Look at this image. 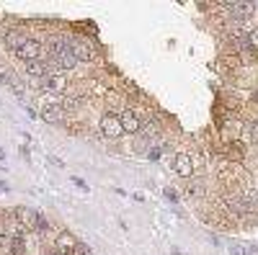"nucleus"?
<instances>
[{
	"label": "nucleus",
	"mask_w": 258,
	"mask_h": 255,
	"mask_svg": "<svg viewBox=\"0 0 258 255\" xmlns=\"http://www.w3.org/2000/svg\"><path fill=\"white\" fill-rule=\"evenodd\" d=\"M70 49H73V54H75L78 62H88V59H93V47H91V41L85 39V36H75V39H70Z\"/></svg>",
	"instance_id": "nucleus-1"
},
{
	"label": "nucleus",
	"mask_w": 258,
	"mask_h": 255,
	"mask_svg": "<svg viewBox=\"0 0 258 255\" xmlns=\"http://www.w3.org/2000/svg\"><path fill=\"white\" fill-rule=\"evenodd\" d=\"M101 132L109 137V139H119V137L124 134L119 116H116V114H103V119H101Z\"/></svg>",
	"instance_id": "nucleus-2"
},
{
	"label": "nucleus",
	"mask_w": 258,
	"mask_h": 255,
	"mask_svg": "<svg viewBox=\"0 0 258 255\" xmlns=\"http://www.w3.org/2000/svg\"><path fill=\"white\" fill-rule=\"evenodd\" d=\"M44 88H49V91H54V93H64V91H68V77H64V72H62V70L47 72Z\"/></svg>",
	"instance_id": "nucleus-3"
},
{
	"label": "nucleus",
	"mask_w": 258,
	"mask_h": 255,
	"mask_svg": "<svg viewBox=\"0 0 258 255\" xmlns=\"http://www.w3.org/2000/svg\"><path fill=\"white\" fill-rule=\"evenodd\" d=\"M75 245H78V240L70 235V232H59L57 242H54V252H59V255H73V252H75Z\"/></svg>",
	"instance_id": "nucleus-4"
},
{
	"label": "nucleus",
	"mask_w": 258,
	"mask_h": 255,
	"mask_svg": "<svg viewBox=\"0 0 258 255\" xmlns=\"http://www.w3.org/2000/svg\"><path fill=\"white\" fill-rule=\"evenodd\" d=\"M119 121H121V129H124L126 134H137V132H140V126H142L140 116H137L135 111H129V109L119 114Z\"/></svg>",
	"instance_id": "nucleus-5"
},
{
	"label": "nucleus",
	"mask_w": 258,
	"mask_h": 255,
	"mask_svg": "<svg viewBox=\"0 0 258 255\" xmlns=\"http://www.w3.org/2000/svg\"><path fill=\"white\" fill-rule=\"evenodd\" d=\"M3 36H6V44H8V49H11L13 54H16L21 47H24V44H26V39H29V36H26L24 31H21V29H8Z\"/></svg>",
	"instance_id": "nucleus-6"
},
{
	"label": "nucleus",
	"mask_w": 258,
	"mask_h": 255,
	"mask_svg": "<svg viewBox=\"0 0 258 255\" xmlns=\"http://www.w3.org/2000/svg\"><path fill=\"white\" fill-rule=\"evenodd\" d=\"M41 119H44L47 124H62L64 121V109L57 103H47L44 109H41Z\"/></svg>",
	"instance_id": "nucleus-7"
},
{
	"label": "nucleus",
	"mask_w": 258,
	"mask_h": 255,
	"mask_svg": "<svg viewBox=\"0 0 258 255\" xmlns=\"http://www.w3.org/2000/svg\"><path fill=\"white\" fill-rule=\"evenodd\" d=\"M18 214H21V219H26V222H24V229H26V227H31V229H39V232H41V229H47V222L41 219V217L36 214L34 209H21Z\"/></svg>",
	"instance_id": "nucleus-8"
},
{
	"label": "nucleus",
	"mask_w": 258,
	"mask_h": 255,
	"mask_svg": "<svg viewBox=\"0 0 258 255\" xmlns=\"http://www.w3.org/2000/svg\"><path fill=\"white\" fill-rule=\"evenodd\" d=\"M222 8L227 11V13H232L235 18H245V16H250L253 13V3H222Z\"/></svg>",
	"instance_id": "nucleus-9"
},
{
	"label": "nucleus",
	"mask_w": 258,
	"mask_h": 255,
	"mask_svg": "<svg viewBox=\"0 0 258 255\" xmlns=\"http://www.w3.org/2000/svg\"><path fill=\"white\" fill-rule=\"evenodd\" d=\"M173 167H176V173H178L181 178H191V173H194V162H191L188 155H178V157L173 160Z\"/></svg>",
	"instance_id": "nucleus-10"
},
{
	"label": "nucleus",
	"mask_w": 258,
	"mask_h": 255,
	"mask_svg": "<svg viewBox=\"0 0 258 255\" xmlns=\"http://www.w3.org/2000/svg\"><path fill=\"white\" fill-rule=\"evenodd\" d=\"M24 70H26V75H31V77H47V72H49L47 62H41V59H36V62H24Z\"/></svg>",
	"instance_id": "nucleus-11"
},
{
	"label": "nucleus",
	"mask_w": 258,
	"mask_h": 255,
	"mask_svg": "<svg viewBox=\"0 0 258 255\" xmlns=\"http://www.w3.org/2000/svg\"><path fill=\"white\" fill-rule=\"evenodd\" d=\"M11 252H13V255H26L24 240H21V237H11Z\"/></svg>",
	"instance_id": "nucleus-12"
},
{
	"label": "nucleus",
	"mask_w": 258,
	"mask_h": 255,
	"mask_svg": "<svg viewBox=\"0 0 258 255\" xmlns=\"http://www.w3.org/2000/svg\"><path fill=\"white\" fill-rule=\"evenodd\" d=\"M248 44H250V49H258V29H253L248 34Z\"/></svg>",
	"instance_id": "nucleus-13"
},
{
	"label": "nucleus",
	"mask_w": 258,
	"mask_h": 255,
	"mask_svg": "<svg viewBox=\"0 0 258 255\" xmlns=\"http://www.w3.org/2000/svg\"><path fill=\"white\" fill-rule=\"evenodd\" d=\"M73 255H91V247H88V245H83V242H78Z\"/></svg>",
	"instance_id": "nucleus-14"
},
{
	"label": "nucleus",
	"mask_w": 258,
	"mask_h": 255,
	"mask_svg": "<svg viewBox=\"0 0 258 255\" xmlns=\"http://www.w3.org/2000/svg\"><path fill=\"white\" fill-rule=\"evenodd\" d=\"M230 255H248V252H245L238 242H230Z\"/></svg>",
	"instance_id": "nucleus-15"
},
{
	"label": "nucleus",
	"mask_w": 258,
	"mask_h": 255,
	"mask_svg": "<svg viewBox=\"0 0 258 255\" xmlns=\"http://www.w3.org/2000/svg\"><path fill=\"white\" fill-rule=\"evenodd\" d=\"M248 134H250V139H253V142H258V121H253V124H250Z\"/></svg>",
	"instance_id": "nucleus-16"
},
{
	"label": "nucleus",
	"mask_w": 258,
	"mask_h": 255,
	"mask_svg": "<svg viewBox=\"0 0 258 255\" xmlns=\"http://www.w3.org/2000/svg\"><path fill=\"white\" fill-rule=\"evenodd\" d=\"M165 199H170V201H176V199H178V194H176L173 188H165Z\"/></svg>",
	"instance_id": "nucleus-17"
},
{
	"label": "nucleus",
	"mask_w": 258,
	"mask_h": 255,
	"mask_svg": "<svg viewBox=\"0 0 258 255\" xmlns=\"http://www.w3.org/2000/svg\"><path fill=\"white\" fill-rule=\"evenodd\" d=\"M49 162H52L54 167H64V162H62V160H57V157H49Z\"/></svg>",
	"instance_id": "nucleus-18"
},
{
	"label": "nucleus",
	"mask_w": 258,
	"mask_h": 255,
	"mask_svg": "<svg viewBox=\"0 0 258 255\" xmlns=\"http://www.w3.org/2000/svg\"><path fill=\"white\" fill-rule=\"evenodd\" d=\"M0 160H6V152L3 150H0Z\"/></svg>",
	"instance_id": "nucleus-19"
},
{
	"label": "nucleus",
	"mask_w": 258,
	"mask_h": 255,
	"mask_svg": "<svg viewBox=\"0 0 258 255\" xmlns=\"http://www.w3.org/2000/svg\"><path fill=\"white\" fill-rule=\"evenodd\" d=\"M47 255H59V252H54V250H52V252H47Z\"/></svg>",
	"instance_id": "nucleus-20"
},
{
	"label": "nucleus",
	"mask_w": 258,
	"mask_h": 255,
	"mask_svg": "<svg viewBox=\"0 0 258 255\" xmlns=\"http://www.w3.org/2000/svg\"><path fill=\"white\" fill-rule=\"evenodd\" d=\"M255 103H258V91H255Z\"/></svg>",
	"instance_id": "nucleus-21"
},
{
	"label": "nucleus",
	"mask_w": 258,
	"mask_h": 255,
	"mask_svg": "<svg viewBox=\"0 0 258 255\" xmlns=\"http://www.w3.org/2000/svg\"><path fill=\"white\" fill-rule=\"evenodd\" d=\"M3 72H6V70H3V67H0V75H3Z\"/></svg>",
	"instance_id": "nucleus-22"
}]
</instances>
